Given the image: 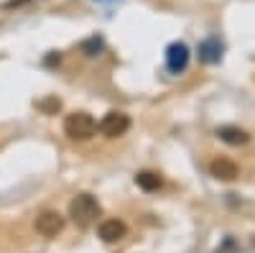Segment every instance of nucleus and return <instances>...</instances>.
I'll return each mask as SVG.
<instances>
[{"mask_svg":"<svg viewBox=\"0 0 255 253\" xmlns=\"http://www.w3.org/2000/svg\"><path fill=\"white\" fill-rule=\"evenodd\" d=\"M64 133L72 141H90L97 133V120L84 110H74L64 118Z\"/></svg>","mask_w":255,"mask_h":253,"instance_id":"obj_1","label":"nucleus"},{"mask_svg":"<svg viewBox=\"0 0 255 253\" xmlns=\"http://www.w3.org/2000/svg\"><path fill=\"white\" fill-rule=\"evenodd\" d=\"M100 215H102V207H100V202H97L92 195H77V197L69 202V218H72L79 228L92 225Z\"/></svg>","mask_w":255,"mask_h":253,"instance_id":"obj_2","label":"nucleus"},{"mask_svg":"<svg viewBox=\"0 0 255 253\" xmlns=\"http://www.w3.org/2000/svg\"><path fill=\"white\" fill-rule=\"evenodd\" d=\"M100 133L102 136H108V138H118V136H123L128 128H130V118H128L125 113H120V110H110L108 115H105L102 120H100Z\"/></svg>","mask_w":255,"mask_h":253,"instance_id":"obj_3","label":"nucleus"},{"mask_svg":"<svg viewBox=\"0 0 255 253\" xmlns=\"http://www.w3.org/2000/svg\"><path fill=\"white\" fill-rule=\"evenodd\" d=\"M36 230L44 238H56L64 230V218L56 213V210H44V213L36 218Z\"/></svg>","mask_w":255,"mask_h":253,"instance_id":"obj_4","label":"nucleus"},{"mask_svg":"<svg viewBox=\"0 0 255 253\" xmlns=\"http://www.w3.org/2000/svg\"><path fill=\"white\" fill-rule=\"evenodd\" d=\"M186 64H189V49H186V44H181V41L168 44V49H166V67H168V72L179 74V72L186 69Z\"/></svg>","mask_w":255,"mask_h":253,"instance_id":"obj_5","label":"nucleus"},{"mask_svg":"<svg viewBox=\"0 0 255 253\" xmlns=\"http://www.w3.org/2000/svg\"><path fill=\"white\" fill-rule=\"evenodd\" d=\"M209 174L220 179V182H235L240 177V169L235 161H230V159H215L209 164Z\"/></svg>","mask_w":255,"mask_h":253,"instance_id":"obj_6","label":"nucleus"},{"mask_svg":"<svg viewBox=\"0 0 255 253\" xmlns=\"http://www.w3.org/2000/svg\"><path fill=\"white\" fill-rule=\"evenodd\" d=\"M97 233H100V238H102L105 243H118V241L125 238L128 228H125L123 220L110 218V220H102V223H100V230H97Z\"/></svg>","mask_w":255,"mask_h":253,"instance_id":"obj_7","label":"nucleus"},{"mask_svg":"<svg viewBox=\"0 0 255 253\" xmlns=\"http://www.w3.org/2000/svg\"><path fill=\"white\" fill-rule=\"evenodd\" d=\"M217 136H220L227 146H245V143L250 141L248 131L238 128V125H222V128L217 131Z\"/></svg>","mask_w":255,"mask_h":253,"instance_id":"obj_8","label":"nucleus"},{"mask_svg":"<svg viewBox=\"0 0 255 253\" xmlns=\"http://www.w3.org/2000/svg\"><path fill=\"white\" fill-rule=\"evenodd\" d=\"M135 184L140 189H145V192H156V189H161L163 179L156 174V172H138L135 174Z\"/></svg>","mask_w":255,"mask_h":253,"instance_id":"obj_9","label":"nucleus"},{"mask_svg":"<svg viewBox=\"0 0 255 253\" xmlns=\"http://www.w3.org/2000/svg\"><path fill=\"white\" fill-rule=\"evenodd\" d=\"M202 59L204 61H220V54H222V46L217 44V41H204L202 49H199Z\"/></svg>","mask_w":255,"mask_h":253,"instance_id":"obj_10","label":"nucleus"},{"mask_svg":"<svg viewBox=\"0 0 255 253\" xmlns=\"http://www.w3.org/2000/svg\"><path fill=\"white\" fill-rule=\"evenodd\" d=\"M102 49V41L100 38H92V41H87V44H84V51H87V56H95L92 51H100Z\"/></svg>","mask_w":255,"mask_h":253,"instance_id":"obj_11","label":"nucleus"},{"mask_svg":"<svg viewBox=\"0 0 255 253\" xmlns=\"http://www.w3.org/2000/svg\"><path fill=\"white\" fill-rule=\"evenodd\" d=\"M59 105H61L59 100H49V102H41L38 108H41V110H59Z\"/></svg>","mask_w":255,"mask_h":253,"instance_id":"obj_12","label":"nucleus"}]
</instances>
